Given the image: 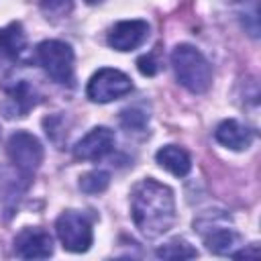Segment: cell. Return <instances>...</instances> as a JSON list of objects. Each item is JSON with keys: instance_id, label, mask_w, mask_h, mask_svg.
Listing matches in <instances>:
<instances>
[{"instance_id": "1", "label": "cell", "mask_w": 261, "mask_h": 261, "mask_svg": "<svg viewBox=\"0 0 261 261\" xmlns=\"http://www.w3.org/2000/svg\"><path fill=\"white\" fill-rule=\"evenodd\" d=\"M130 214L135 226L147 239L167 232L175 222V200L171 188L153 177L141 179L130 194Z\"/></svg>"}, {"instance_id": "16", "label": "cell", "mask_w": 261, "mask_h": 261, "mask_svg": "<svg viewBox=\"0 0 261 261\" xmlns=\"http://www.w3.org/2000/svg\"><path fill=\"white\" fill-rule=\"evenodd\" d=\"M108 184H110V175L102 169H92L80 177V190L86 194H100L108 188Z\"/></svg>"}, {"instance_id": "17", "label": "cell", "mask_w": 261, "mask_h": 261, "mask_svg": "<svg viewBox=\"0 0 261 261\" xmlns=\"http://www.w3.org/2000/svg\"><path fill=\"white\" fill-rule=\"evenodd\" d=\"M41 10L49 20H59L71 14L73 2L71 0H41Z\"/></svg>"}, {"instance_id": "2", "label": "cell", "mask_w": 261, "mask_h": 261, "mask_svg": "<svg viewBox=\"0 0 261 261\" xmlns=\"http://www.w3.org/2000/svg\"><path fill=\"white\" fill-rule=\"evenodd\" d=\"M171 65L177 82L192 94H204L212 84V67L208 59L192 45L181 43L171 51Z\"/></svg>"}, {"instance_id": "8", "label": "cell", "mask_w": 261, "mask_h": 261, "mask_svg": "<svg viewBox=\"0 0 261 261\" xmlns=\"http://www.w3.org/2000/svg\"><path fill=\"white\" fill-rule=\"evenodd\" d=\"M14 253L20 259H47L53 255V239L41 228H22L14 239Z\"/></svg>"}, {"instance_id": "3", "label": "cell", "mask_w": 261, "mask_h": 261, "mask_svg": "<svg viewBox=\"0 0 261 261\" xmlns=\"http://www.w3.org/2000/svg\"><path fill=\"white\" fill-rule=\"evenodd\" d=\"M37 59L53 82L61 86L73 84V49L67 43L57 41V39L39 43Z\"/></svg>"}, {"instance_id": "15", "label": "cell", "mask_w": 261, "mask_h": 261, "mask_svg": "<svg viewBox=\"0 0 261 261\" xmlns=\"http://www.w3.org/2000/svg\"><path fill=\"white\" fill-rule=\"evenodd\" d=\"M155 255L161 259H194V257H198V251L184 239H171L169 243L159 247L155 251Z\"/></svg>"}, {"instance_id": "7", "label": "cell", "mask_w": 261, "mask_h": 261, "mask_svg": "<svg viewBox=\"0 0 261 261\" xmlns=\"http://www.w3.org/2000/svg\"><path fill=\"white\" fill-rule=\"evenodd\" d=\"M114 149V133L108 126H94L84 139H80L73 147L75 159L82 161H98L106 157Z\"/></svg>"}, {"instance_id": "19", "label": "cell", "mask_w": 261, "mask_h": 261, "mask_svg": "<svg viewBox=\"0 0 261 261\" xmlns=\"http://www.w3.org/2000/svg\"><path fill=\"white\" fill-rule=\"evenodd\" d=\"M137 67H139V71H141L143 75H155V73H157V69H159V65H157V61H155V55H153V53L139 57V59H137Z\"/></svg>"}, {"instance_id": "14", "label": "cell", "mask_w": 261, "mask_h": 261, "mask_svg": "<svg viewBox=\"0 0 261 261\" xmlns=\"http://www.w3.org/2000/svg\"><path fill=\"white\" fill-rule=\"evenodd\" d=\"M27 45V37L22 31L20 22H10L4 29H0V57L4 59H14L16 55L22 53Z\"/></svg>"}, {"instance_id": "20", "label": "cell", "mask_w": 261, "mask_h": 261, "mask_svg": "<svg viewBox=\"0 0 261 261\" xmlns=\"http://www.w3.org/2000/svg\"><path fill=\"white\" fill-rule=\"evenodd\" d=\"M86 2H88V4H100L102 0H86Z\"/></svg>"}, {"instance_id": "6", "label": "cell", "mask_w": 261, "mask_h": 261, "mask_svg": "<svg viewBox=\"0 0 261 261\" xmlns=\"http://www.w3.org/2000/svg\"><path fill=\"white\" fill-rule=\"evenodd\" d=\"M57 237L63 245V249L71 253H84L92 245V224L90 220L80 212H63L55 222Z\"/></svg>"}, {"instance_id": "18", "label": "cell", "mask_w": 261, "mask_h": 261, "mask_svg": "<svg viewBox=\"0 0 261 261\" xmlns=\"http://www.w3.org/2000/svg\"><path fill=\"white\" fill-rule=\"evenodd\" d=\"M120 122L122 126L126 128H133V130H141L145 124H147V114L137 110V108H126L120 112Z\"/></svg>"}, {"instance_id": "10", "label": "cell", "mask_w": 261, "mask_h": 261, "mask_svg": "<svg viewBox=\"0 0 261 261\" xmlns=\"http://www.w3.org/2000/svg\"><path fill=\"white\" fill-rule=\"evenodd\" d=\"M194 228H202L200 234L204 239L206 249L216 255H230L239 243L237 232L228 226H218V224H208L204 220H198L194 222Z\"/></svg>"}, {"instance_id": "11", "label": "cell", "mask_w": 261, "mask_h": 261, "mask_svg": "<svg viewBox=\"0 0 261 261\" xmlns=\"http://www.w3.org/2000/svg\"><path fill=\"white\" fill-rule=\"evenodd\" d=\"M214 137L220 145L232 149V151H243L247 149L251 143H253V130L249 126H243L241 122L228 118V120H222L216 130H214Z\"/></svg>"}, {"instance_id": "13", "label": "cell", "mask_w": 261, "mask_h": 261, "mask_svg": "<svg viewBox=\"0 0 261 261\" xmlns=\"http://www.w3.org/2000/svg\"><path fill=\"white\" fill-rule=\"evenodd\" d=\"M155 159H157V163L163 169H167L169 173H173L177 177L188 175L190 169H192V159H190L188 151L181 149V147H177V145H165V147H161L155 153Z\"/></svg>"}, {"instance_id": "12", "label": "cell", "mask_w": 261, "mask_h": 261, "mask_svg": "<svg viewBox=\"0 0 261 261\" xmlns=\"http://www.w3.org/2000/svg\"><path fill=\"white\" fill-rule=\"evenodd\" d=\"M37 104L35 92L33 88L22 80L18 84H14L12 88L6 90V102L2 106V110L6 112V116L14 118V116H27V112Z\"/></svg>"}, {"instance_id": "4", "label": "cell", "mask_w": 261, "mask_h": 261, "mask_svg": "<svg viewBox=\"0 0 261 261\" xmlns=\"http://www.w3.org/2000/svg\"><path fill=\"white\" fill-rule=\"evenodd\" d=\"M6 153L20 175L31 177L43 163V145L27 130H16L6 143Z\"/></svg>"}, {"instance_id": "5", "label": "cell", "mask_w": 261, "mask_h": 261, "mask_svg": "<svg viewBox=\"0 0 261 261\" xmlns=\"http://www.w3.org/2000/svg\"><path fill=\"white\" fill-rule=\"evenodd\" d=\"M133 92V82L126 73H122L120 69H112V67H102L98 69L86 88V94L92 102L98 104H106L112 100H118L126 94Z\"/></svg>"}, {"instance_id": "9", "label": "cell", "mask_w": 261, "mask_h": 261, "mask_svg": "<svg viewBox=\"0 0 261 261\" xmlns=\"http://www.w3.org/2000/svg\"><path fill=\"white\" fill-rule=\"evenodd\" d=\"M149 35V24L141 18L135 20H120L108 33V45L116 51H130L137 49Z\"/></svg>"}]
</instances>
